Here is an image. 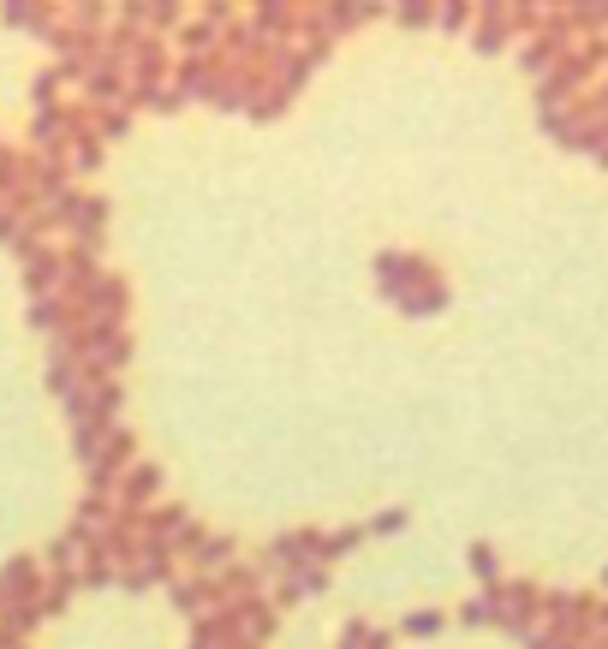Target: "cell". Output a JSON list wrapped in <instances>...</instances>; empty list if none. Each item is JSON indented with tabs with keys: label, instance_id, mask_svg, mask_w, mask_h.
Masks as SVG:
<instances>
[{
	"label": "cell",
	"instance_id": "obj_1",
	"mask_svg": "<svg viewBox=\"0 0 608 649\" xmlns=\"http://www.w3.org/2000/svg\"><path fill=\"white\" fill-rule=\"evenodd\" d=\"M472 560H477V572H484V578H496V554H489V549H472Z\"/></svg>",
	"mask_w": 608,
	"mask_h": 649
},
{
	"label": "cell",
	"instance_id": "obj_2",
	"mask_svg": "<svg viewBox=\"0 0 608 649\" xmlns=\"http://www.w3.org/2000/svg\"><path fill=\"white\" fill-rule=\"evenodd\" d=\"M591 156H597V168H608V125L597 132V149H591Z\"/></svg>",
	"mask_w": 608,
	"mask_h": 649
}]
</instances>
